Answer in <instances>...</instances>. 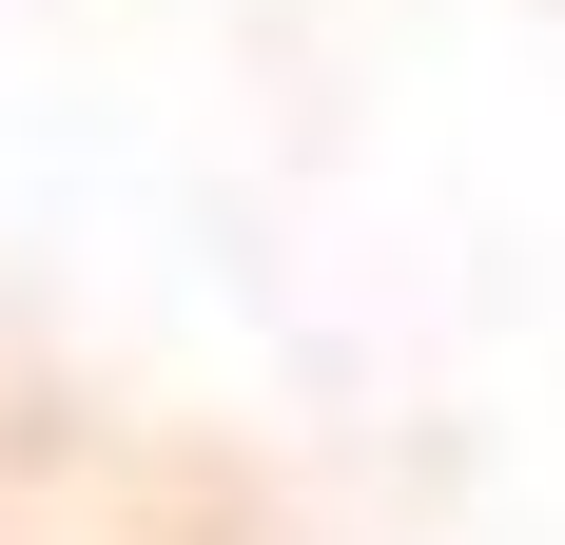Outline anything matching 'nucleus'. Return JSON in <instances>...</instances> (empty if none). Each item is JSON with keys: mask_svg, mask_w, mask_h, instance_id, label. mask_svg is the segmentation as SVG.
I'll list each match as a JSON object with an SVG mask.
<instances>
[]
</instances>
